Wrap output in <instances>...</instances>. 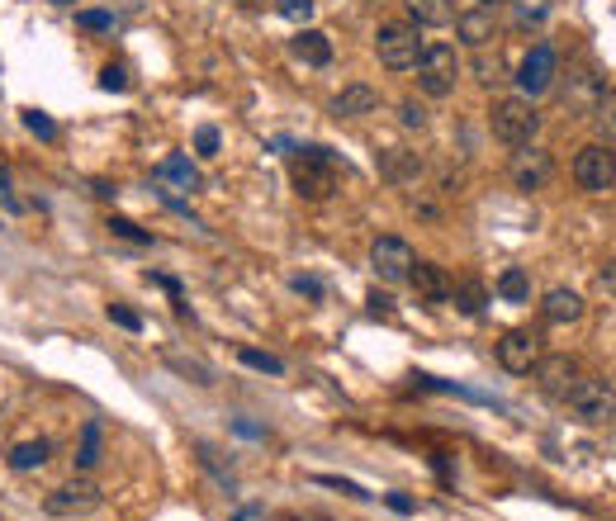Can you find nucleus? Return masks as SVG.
<instances>
[{"label":"nucleus","instance_id":"obj_1","mask_svg":"<svg viewBox=\"0 0 616 521\" xmlns=\"http://www.w3.org/2000/svg\"><path fill=\"white\" fill-rule=\"evenodd\" d=\"M290 176H294V195L308 199V204H323V199H332V190H337L342 166H337V157H332L327 147H299Z\"/></svg>","mask_w":616,"mask_h":521},{"label":"nucleus","instance_id":"obj_2","mask_svg":"<svg viewBox=\"0 0 616 521\" xmlns=\"http://www.w3.org/2000/svg\"><path fill=\"white\" fill-rule=\"evenodd\" d=\"M489 128H493V138H498L503 147H526V143H536V133H541V114H536V100H522V95H503V100H493Z\"/></svg>","mask_w":616,"mask_h":521},{"label":"nucleus","instance_id":"obj_3","mask_svg":"<svg viewBox=\"0 0 616 521\" xmlns=\"http://www.w3.org/2000/svg\"><path fill=\"white\" fill-rule=\"evenodd\" d=\"M460 81V53L451 43H422V57H417V90L432 95V100H446Z\"/></svg>","mask_w":616,"mask_h":521},{"label":"nucleus","instance_id":"obj_4","mask_svg":"<svg viewBox=\"0 0 616 521\" xmlns=\"http://www.w3.org/2000/svg\"><path fill=\"white\" fill-rule=\"evenodd\" d=\"M375 53L389 72H413L417 57H422V38H417V24L408 19H394V24H380V34H375Z\"/></svg>","mask_w":616,"mask_h":521},{"label":"nucleus","instance_id":"obj_5","mask_svg":"<svg viewBox=\"0 0 616 521\" xmlns=\"http://www.w3.org/2000/svg\"><path fill=\"white\" fill-rule=\"evenodd\" d=\"M569 413L579 417V422H588V427H607L616 417V389L607 384V379H588L583 375L574 389H569Z\"/></svg>","mask_w":616,"mask_h":521},{"label":"nucleus","instance_id":"obj_6","mask_svg":"<svg viewBox=\"0 0 616 521\" xmlns=\"http://www.w3.org/2000/svg\"><path fill=\"white\" fill-rule=\"evenodd\" d=\"M574 185H579L583 195H607L616 185V152L607 143H588L579 147V157H574Z\"/></svg>","mask_w":616,"mask_h":521},{"label":"nucleus","instance_id":"obj_7","mask_svg":"<svg viewBox=\"0 0 616 521\" xmlns=\"http://www.w3.org/2000/svg\"><path fill=\"white\" fill-rule=\"evenodd\" d=\"M555 76H560V57H555V48L550 43H536L531 53L522 57V67H517V95L522 100H541L545 90L555 86Z\"/></svg>","mask_w":616,"mask_h":521},{"label":"nucleus","instance_id":"obj_8","mask_svg":"<svg viewBox=\"0 0 616 521\" xmlns=\"http://www.w3.org/2000/svg\"><path fill=\"white\" fill-rule=\"evenodd\" d=\"M413 247L403 242V237H375L370 242V270L380 275V280H389V285H399V280H408V270H413Z\"/></svg>","mask_w":616,"mask_h":521},{"label":"nucleus","instance_id":"obj_9","mask_svg":"<svg viewBox=\"0 0 616 521\" xmlns=\"http://www.w3.org/2000/svg\"><path fill=\"white\" fill-rule=\"evenodd\" d=\"M536 360H541V332H531V327H512V332H503V342H498V365H503L508 375H531Z\"/></svg>","mask_w":616,"mask_h":521},{"label":"nucleus","instance_id":"obj_10","mask_svg":"<svg viewBox=\"0 0 616 521\" xmlns=\"http://www.w3.org/2000/svg\"><path fill=\"white\" fill-rule=\"evenodd\" d=\"M531 379H536V389L550 398H569V389L583 379L579 360L574 356H541L536 365H531Z\"/></svg>","mask_w":616,"mask_h":521},{"label":"nucleus","instance_id":"obj_11","mask_svg":"<svg viewBox=\"0 0 616 521\" xmlns=\"http://www.w3.org/2000/svg\"><path fill=\"white\" fill-rule=\"evenodd\" d=\"M550 176H555V162H550V152H541L536 143L517 147V157H512V185L517 190H545L550 185Z\"/></svg>","mask_w":616,"mask_h":521},{"label":"nucleus","instance_id":"obj_12","mask_svg":"<svg viewBox=\"0 0 616 521\" xmlns=\"http://www.w3.org/2000/svg\"><path fill=\"white\" fill-rule=\"evenodd\" d=\"M91 507H100V488L91 479H72V484H62L57 493H48V512H57V517L91 512Z\"/></svg>","mask_w":616,"mask_h":521},{"label":"nucleus","instance_id":"obj_13","mask_svg":"<svg viewBox=\"0 0 616 521\" xmlns=\"http://www.w3.org/2000/svg\"><path fill=\"white\" fill-rule=\"evenodd\" d=\"M455 34L465 48H489L493 34H498V19H493V5H479V10H465L455 15Z\"/></svg>","mask_w":616,"mask_h":521},{"label":"nucleus","instance_id":"obj_14","mask_svg":"<svg viewBox=\"0 0 616 521\" xmlns=\"http://www.w3.org/2000/svg\"><path fill=\"white\" fill-rule=\"evenodd\" d=\"M408 285H413L417 299H427V304H446V299H451V280H446V270L432 266V261H413Z\"/></svg>","mask_w":616,"mask_h":521},{"label":"nucleus","instance_id":"obj_15","mask_svg":"<svg viewBox=\"0 0 616 521\" xmlns=\"http://www.w3.org/2000/svg\"><path fill=\"white\" fill-rule=\"evenodd\" d=\"M290 53L299 57L304 67H327V62H332V38H327L323 29H308V24H304V29L294 34Z\"/></svg>","mask_w":616,"mask_h":521},{"label":"nucleus","instance_id":"obj_16","mask_svg":"<svg viewBox=\"0 0 616 521\" xmlns=\"http://www.w3.org/2000/svg\"><path fill=\"white\" fill-rule=\"evenodd\" d=\"M380 109V90L375 86H346L337 100H332V114L337 119H365V114H375Z\"/></svg>","mask_w":616,"mask_h":521},{"label":"nucleus","instance_id":"obj_17","mask_svg":"<svg viewBox=\"0 0 616 521\" xmlns=\"http://www.w3.org/2000/svg\"><path fill=\"white\" fill-rule=\"evenodd\" d=\"M598 95H602V81L588 72V67H583V72L569 76V90H564V109H569V114H588V109L598 105Z\"/></svg>","mask_w":616,"mask_h":521},{"label":"nucleus","instance_id":"obj_18","mask_svg":"<svg viewBox=\"0 0 616 521\" xmlns=\"http://www.w3.org/2000/svg\"><path fill=\"white\" fill-rule=\"evenodd\" d=\"M157 180H162L166 190H190V195H195V190L204 185V180H200V166L190 162V157H181V152H176V157H166V162L157 166Z\"/></svg>","mask_w":616,"mask_h":521},{"label":"nucleus","instance_id":"obj_19","mask_svg":"<svg viewBox=\"0 0 616 521\" xmlns=\"http://www.w3.org/2000/svg\"><path fill=\"white\" fill-rule=\"evenodd\" d=\"M380 176L394 180V185H413V180L422 176V162H417V152L389 147V152H380Z\"/></svg>","mask_w":616,"mask_h":521},{"label":"nucleus","instance_id":"obj_20","mask_svg":"<svg viewBox=\"0 0 616 521\" xmlns=\"http://www.w3.org/2000/svg\"><path fill=\"white\" fill-rule=\"evenodd\" d=\"M541 313L550 318V323H579L583 318V299L574 294V289H545V299H541Z\"/></svg>","mask_w":616,"mask_h":521},{"label":"nucleus","instance_id":"obj_21","mask_svg":"<svg viewBox=\"0 0 616 521\" xmlns=\"http://www.w3.org/2000/svg\"><path fill=\"white\" fill-rule=\"evenodd\" d=\"M408 15L417 29H446L455 24V0H408Z\"/></svg>","mask_w":616,"mask_h":521},{"label":"nucleus","instance_id":"obj_22","mask_svg":"<svg viewBox=\"0 0 616 521\" xmlns=\"http://www.w3.org/2000/svg\"><path fill=\"white\" fill-rule=\"evenodd\" d=\"M53 460V441H19L15 450H10V469H19V474H29V469H43Z\"/></svg>","mask_w":616,"mask_h":521},{"label":"nucleus","instance_id":"obj_23","mask_svg":"<svg viewBox=\"0 0 616 521\" xmlns=\"http://www.w3.org/2000/svg\"><path fill=\"white\" fill-rule=\"evenodd\" d=\"M100 455H105V427L100 422H86L81 427V446H76V469H95L100 465Z\"/></svg>","mask_w":616,"mask_h":521},{"label":"nucleus","instance_id":"obj_24","mask_svg":"<svg viewBox=\"0 0 616 521\" xmlns=\"http://www.w3.org/2000/svg\"><path fill=\"white\" fill-rule=\"evenodd\" d=\"M451 299L460 313H470V318H479L484 313V304H489V289L479 285V280H460V285H451Z\"/></svg>","mask_w":616,"mask_h":521},{"label":"nucleus","instance_id":"obj_25","mask_svg":"<svg viewBox=\"0 0 616 521\" xmlns=\"http://www.w3.org/2000/svg\"><path fill=\"white\" fill-rule=\"evenodd\" d=\"M498 299H508V304H526L531 299V275L522 266H508L498 275Z\"/></svg>","mask_w":616,"mask_h":521},{"label":"nucleus","instance_id":"obj_26","mask_svg":"<svg viewBox=\"0 0 616 521\" xmlns=\"http://www.w3.org/2000/svg\"><path fill=\"white\" fill-rule=\"evenodd\" d=\"M474 53H479V62H474V67H479V81H484V86H493V81H508L503 57H498V53L489 57V48H474Z\"/></svg>","mask_w":616,"mask_h":521},{"label":"nucleus","instance_id":"obj_27","mask_svg":"<svg viewBox=\"0 0 616 521\" xmlns=\"http://www.w3.org/2000/svg\"><path fill=\"white\" fill-rule=\"evenodd\" d=\"M593 114H598L602 133H607V138H616V86H612V90H602L598 105H593Z\"/></svg>","mask_w":616,"mask_h":521},{"label":"nucleus","instance_id":"obj_28","mask_svg":"<svg viewBox=\"0 0 616 521\" xmlns=\"http://www.w3.org/2000/svg\"><path fill=\"white\" fill-rule=\"evenodd\" d=\"M242 365H252V370H261V375H280V370H285V360L266 356V351H256V346H242Z\"/></svg>","mask_w":616,"mask_h":521},{"label":"nucleus","instance_id":"obj_29","mask_svg":"<svg viewBox=\"0 0 616 521\" xmlns=\"http://www.w3.org/2000/svg\"><path fill=\"white\" fill-rule=\"evenodd\" d=\"M24 128H29L34 138H43V143H53L57 138V124L48 119V114H38V109H24Z\"/></svg>","mask_w":616,"mask_h":521},{"label":"nucleus","instance_id":"obj_30","mask_svg":"<svg viewBox=\"0 0 616 521\" xmlns=\"http://www.w3.org/2000/svg\"><path fill=\"white\" fill-rule=\"evenodd\" d=\"M109 233L124 237V242H138V247H152V233H143V228L128 223V218H109Z\"/></svg>","mask_w":616,"mask_h":521},{"label":"nucleus","instance_id":"obj_31","mask_svg":"<svg viewBox=\"0 0 616 521\" xmlns=\"http://www.w3.org/2000/svg\"><path fill=\"white\" fill-rule=\"evenodd\" d=\"M218 147H223V133H218L214 124L195 128V152H200V157H218Z\"/></svg>","mask_w":616,"mask_h":521},{"label":"nucleus","instance_id":"obj_32","mask_svg":"<svg viewBox=\"0 0 616 521\" xmlns=\"http://www.w3.org/2000/svg\"><path fill=\"white\" fill-rule=\"evenodd\" d=\"M275 10L290 19V24H308L313 19V0H275Z\"/></svg>","mask_w":616,"mask_h":521},{"label":"nucleus","instance_id":"obj_33","mask_svg":"<svg viewBox=\"0 0 616 521\" xmlns=\"http://www.w3.org/2000/svg\"><path fill=\"white\" fill-rule=\"evenodd\" d=\"M109 323H119L124 332H143V318H138L128 304H109Z\"/></svg>","mask_w":616,"mask_h":521},{"label":"nucleus","instance_id":"obj_34","mask_svg":"<svg viewBox=\"0 0 616 521\" xmlns=\"http://www.w3.org/2000/svg\"><path fill=\"white\" fill-rule=\"evenodd\" d=\"M76 24H81V29H95V34H105V29H114V15H105V10H81Z\"/></svg>","mask_w":616,"mask_h":521},{"label":"nucleus","instance_id":"obj_35","mask_svg":"<svg viewBox=\"0 0 616 521\" xmlns=\"http://www.w3.org/2000/svg\"><path fill=\"white\" fill-rule=\"evenodd\" d=\"M399 119H403V128H427V109L417 105V100H403V105H399Z\"/></svg>","mask_w":616,"mask_h":521},{"label":"nucleus","instance_id":"obj_36","mask_svg":"<svg viewBox=\"0 0 616 521\" xmlns=\"http://www.w3.org/2000/svg\"><path fill=\"white\" fill-rule=\"evenodd\" d=\"M100 90H128V72H124V67H114V62H109L105 72H100Z\"/></svg>","mask_w":616,"mask_h":521},{"label":"nucleus","instance_id":"obj_37","mask_svg":"<svg viewBox=\"0 0 616 521\" xmlns=\"http://www.w3.org/2000/svg\"><path fill=\"white\" fill-rule=\"evenodd\" d=\"M294 289H299L304 299H323V285H318L313 275H299V280H294Z\"/></svg>","mask_w":616,"mask_h":521},{"label":"nucleus","instance_id":"obj_38","mask_svg":"<svg viewBox=\"0 0 616 521\" xmlns=\"http://www.w3.org/2000/svg\"><path fill=\"white\" fill-rule=\"evenodd\" d=\"M370 313H384V318H389V313H394V299L375 289V294H370Z\"/></svg>","mask_w":616,"mask_h":521},{"label":"nucleus","instance_id":"obj_39","mask_svg":"<svg viewBox=\"0 0 616 521\" xmlns=\"http://www.w3.org/2000/svg\"><path fill=\"white\" fill-rule=\"evenodd\" d=\"M389 507H394V512H403V517H408V512H413V498H408V493H389Z\"/></svg>","mask_w":616,"mask_h":521},{"label":"nucleus","instance_id":"obj_40","mask_svg":"<svg viewBox=\"0 0 616 521\" xmlns=\"http://www.w3.org/2000/svg\"><path fill=\"white\" fill-rule=\"evenodd\" d=\"M598 280H602V289H612V294H616V261H612V266H602Z\"/></svg>","mask_w":616,"mask_h":521},{"label":"nucleus","instance_id":"obj_41","mask_svg":"<svg viewBox=\"0 0 616 521\" xmlns=\"http://www.w3.org/2000/svg\"><path fill=\"white\" fill-rule=\"evenodd\" d=\"M237 5H242V10H256V5H266V0H237Z\"/></svg>","mask_w":616,"mask_h":521},{"label":"nucleus","instance_id":"obj_42","mask_svg":"<svg viewBox=\"0 0 616 521\" xmlns=\"http://www.w3.org/2000/svg\"><path fill=\"white\" fill-rule=\"evenodd\" d=\"M479 5H503V0H479Z\"/></svg>","mask_w":616,"mask_h":521},{"label":"nucleus","instance_id":"obj_43","mask_svg":"<svg viewBox=\"0 0 616 521\" xmlns=\"http://www.w3.org/2000/svg\"><path fill=\"white\" fill-rule=\"evenodd\" d=\"M53 5H72V0H53Z\"/></svg>","mask_w":616,"mask_h":521}]
</instances>
